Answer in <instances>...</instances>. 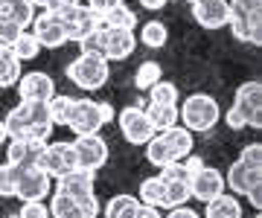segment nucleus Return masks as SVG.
Masks as SVG:
<instances>
[{"mask_svg": "<svg viewBox=\"0 0 262 218\" xmlns=\"http://www.w3.org/2000/svg\"><path fill=\"white\" fill-rule=\"evenodd\" d=\"M192 18L204 29H222L230 20V6L227 0H198L192 3Z\"/></svg>", "mask_w": 262, "mask_h": 218, "instance_id": "nucleus-17", "label": "nucleus"}, {"mask_svg": "<svg viewBox=\"0 0 262 218\" xmlns=\"http://www.w3.org/2000/svg\"><path fill=\"white\" fill-rule=\"evenodd\" d=\"M233 111L245 119V128H259L262 125V85L256 79L242 82L236 87Z\"/></svg>", "mask_w": 262, "mask_h": 218, "instance_id": "nucleus-6", "label": "nucleus"}, {"mask_svg": "<svg viewBox=\"0 0 262 218\" xmlns=\"http://www.w3.org/2000/svg\"><path fill=\"white\" fill-rule=\"evenodd\" d=\"M6 218H20V215H18V212H12V215H6Z\"/></svg>", "mask_w": 262, "mask_h": 218, "instance_id": "nucleus-52", "label": "nucleus"}, {"mask_svg": "<svg viewBox=\"0 0 262 218\" xmlns=\"http://www.w3.org/2000/svg\"><path fill=\"white\" fill-rule=\"evenodd\" d=\"M32 35L38 38V44L41 47H50V50H58L67 44V32H64V23H61V18H58L56 12H41V15H35V20H32Z\"/></svg>", "mask_w": 262, "mask_h": 218, "instance_id": "nucleus-14", "label": "nucleus"}, {"mask_svg": "<svg viewBox=\"0 0 262 218\" xmlns=\"http://www.w3.org/2000/svg\"><path fill=\"white\" fill-rule=\"evenodd\" d=\"M12 0H0V15H3V12H6V6H9Z\"/></svg>", "mask_w": 262, "mask_h": 218, "instance_id": "nucleus-51", "label": "nucleus"}, {"mask_svg": "<svg viewBox=\"0 0 262 218\" xmlns=\"http://www.w3.org/2000/svg\"><path fill=\"white\" fill-rule=\"evenodd\" d=\"M29 3H32L35 9H53V3H56V0H29Z\"/></svg>", "mask_w": 262, "mask_h": 218, "instance_id": "nucleus-49", "label": "nucleus"}, {"mask_svg": "<svg viewBox=\"0 0 262 218\" xmlns=\"http://www.w3.org/2000/svg\"><path fill=\"white\" fill-rule=\"evenodd\" d=\"M192 198L189 195V183L187 180H163V201H160V209H172L181 207Z\"/></svg>", "mask_w": 262, "mask_h": 218, "instance_id": "nucleus-27", "label": "nucleus"}, {"mask_svg": "<svg viewBox=\"0 0 262 218\" xmlns=\"http://www.w3.org/2000/svg\"><path fill=\"white\" fill-rule=\"evenodd\" d=\"M50 186H53V178L47 172H41L38 166H24L18 178V189H15V198L24 201H44L50 195Z\"/></svg>", "mask_w": 262, "mask_h": 218, "instance_id": "nucleus-13", "label": "nucleus"}, {"mask_svg": "<svg viewBox=\"0 0 262 218\" xmlns=\"http://www.w3.org/2000/svg\"><path fill=\"white\" fill-rule=\"evenodd\" d=\"M41 119H50L47 116V102H24V99H20L9 114H6L3 123H6L9 140H15V137H24V134L29 131V125L41 123Z\"/></svg>", "mask_w": 262, "mask_h": 218, "instance_id": "nucleus-9", "label": "nucleus"}, {"mask_svg": "<svg viewBox=\"0 0 262 218\" xmlns=\"http://www.w3.org/2000/svg\"><path fill=\"white\" fill-rule=\"evenodd\" d=\"M225 123L230 125L233 131H239V128H245V119H242V116H239V114H236L233 108H230V111H227V114H225Z\"/></svg>", "mask_w": 262, "mask_h": 218, "instance_id": "nucleus-43", "label": "nucleus"}, {"mask_svg": "<svg viewBox=\"0 0 262 218\" xmlns=\"http://www.w3.org/2000/svg\"><path fill=\"white\" fill-rule=\"evenodd\" d=\"M158 134H163V140L169 142V149L175 152V157H178V160H184L187 154H192L195 137H192V131H189V128H184V125H172V128L158 131Z\"/></svg>", "mask_w": 262, "mask_h": 218, "instance_id": "nucleus-22", "label": "nucleus"}, {"mask_svg": "<svg viewBox=\"0 0 262 218\" xmlns=\"http://www.w3.org/2000/svg\"><path fill=\"white\" fill-rule=\"evenodd\" d=\"M9 140V134H6V123H3V119H0V146H3V142Z\"/></svg>", "mask_w": 262, "mask_h": 218, "instance_id": "nucleus-50", "label": "nucleus"}, {"mask_svg": "<svg viewBox=\"0 0 262 218\" xmlns=\"http://www.w3.org/2000/svg\"><path fill=\"white\" fill-rule=\"evenodd\" d=\"M143 111H146V116H149L155 134L166 131V128H172V125H178V105H155V102H149V108H143Z\"/></svg>", "mask_w": 262, "mask_h": 218, "instance_id": "nucleus-25", "label": "nucleus"}, {"mask_svg": "<svg viewBox=\"0 0 262 218\" xmlns=\"http://www.w3.org/2000/svg\"><path fill=\"white\" fill-rule=\"evenodd\" d=\"M18 178H20V166H15L9 160L0 163V198H15Z\"/></svg>", "mask_w": 262, "mask_h": 218, "instance_id": "nucleus-34", "label": "nucleus"}, {"mask_svg": "<svg viewBox=\"0 0 262 218\" xmlns=\"http://www.w3.org/2000/svg\"><path fill=\"white\" fill-rule=\"evenodd\" d=\"M189 3H198V0H189Z\"/></svg>", "mask_w": 262, "mask_h": 218, "instance_id": "nucleus-54", "label": "nucleus"}, {"mask_svg": "<svg viewBox=\"0 0 262 218\" xmlns=\"http://www.w3.org/2000/svg\"><path fill=\"white\" fill-rule=\"evenodd\" d=\"M96 218H105V215H96Z\"/></svg>", "mask_w": 262, "mask_h": 218, "instance_id": "nucleus-55", "label": "nucleus"}, {"mask_svg": "<svg viewBox=\"0 0 262 218\" xmlns=\"http://www.w3.org/2000/svg\"><path fill=\"white\" fill-rule=\"evenodd\" d=\"M137 50V35L131 29L102 27V58L105 61H125Z\"/></svg>", "mask_w": 262, "mask_h": 218, "instance_id": "nucleus-12", "label": "nucleus"}, {"mask_svg": "<svg viewBox=\"0 0 262 218\" xmlns=\"http://www.w3.org/2000/svg\"><path fill=\"white\" fill-rule=\"evenodd\" d=\"M20 61L12 56L9 47H0V90H6V87H15L20 79Z\"/></svg>", "mask_w": 262, "mask_h": 218, "instance_id": "nucleus-26", "label": "nucleus"}, {"mask_svg": "<svg viewBox=\"0 0 262 218\" xmlns=\"http://www.w3.org/2000/svg\"><path fill=\"white\" fill-rule=\"evenodd\" d=\"M108 76H111V70H108V61H105L102 56L82 53L76 61L67 64V79H70L79 90H88V93H94V90L108 85Z\"/></svg>", "mask_w": 262, "mask_h": 218, "instance_id": "nucleus-2", "label": "nucleus"}, {"mask_svg": "<svg viewBox=\"0 0 262 218\" xmlns=\"http://www.w3.org/2000/svg\"><path fill=\"white\" fill-rule=\"evenodd\" d=\"M253 218H262V215H259V212H256V215H253Z\"/></svg>", "mask_w": 262, "mask_h": 218, "instance_id": "nucleus-53", "label": "nucleus"}, {"mask_svg": "<svg viewBox=\"0 0 262 218\" xmlns=\"http://www.w3.org/2000/svg\"><path fill=\"white\" fill-rule=\"evenodd\" d=\"M140 207L143 204H140L137 195H125V192H122V195H114V198L105 204L102 215L105 218H134L137 212H140Z\"/></svg>", "mask_w": 262, "mask_h": 218, "instance_id": "nucleus-24", "label": "nucleus"}, {"mask_svg": "<svg viewBox=\"0 0 262 218\" xmlns=\"http://www.w3.org/2000/svg\"><path fill=\"white\" fill-rule=\"evenodd\" d=\"M73 142V154H76V166L91 172H99L108 163V142L99 137V134H79Z\"/></svg>", "mask_w": 262, "mask_h": 218, "instance_id": "nucleus-8", "label": "nucleus"}, {"mask_svg": "<svg viewBox=\"0 0 262 218\" xmlns=\"http://www.w3.org/2000/svg\"><path fill=\"white\" fill-rule=\"evenodd\" d=\"M12 56L18 58L20 64H24V61H35L38 56H41V44H38V38L35 35H32V32H27V29H24V32H20L18 38H15V44H12Z\"/></svg>", "mask_w": 262, "mask_h": 218, "instance_id": "nucleus-28", "label": "nucleus"}, {"mask_svg": "<svg viewBox=\"0 0 262 218\" xmlns=\"http://www.w3.org/2000/svg\"><path fill=\"white\" fill-rule=\"evenodd\" d=\"M99 114H102V123H114V116H117V111H114L111 102H99Z\"/></svg>", "mask_w": 262, "mask_h": 218, "instance_id": "nucleus-45", "label": "nucleus"}, {"mask_svg": "<svg viewBox=\"0 0 262 218\" xmlns=\"http://www.w3.org/2000/svg\"><path fill=\"white\" fill-rule=\"evenodd\" d=\"M146 160L151 163V166H166V163H172V160H178L175 157V152L169 149V142L163 140V134H155L149 142H146Z\"/></svg>", "mask_w": 262, "mask_h": 218, "instance_id": "nucleus-29", "label": "nucleus"}, {"mask_svg": "<svg viewBox=\"0 0 262 218\" xmlns=\"http://www.w3.org/2000/svg\"><path fill=\"white\" fill-rule=\"evenodd\" d=\"M41 172H47L50 178L56 180L64 172L76 169V154H73V142L70 140H56V142H44V149L38 154L35 163Z\"/></svg>", "mask_w": 262, "mask_h": 218, "instance_id": "nucleus-4", "label": "nucleus"}, {"mask_svg": "<svg viewBox=\"0 0 262 218\" xmlns=\"http://www.w3.org/2000/svg\"><path fill=\"white\" fill-rule=\"evenodd\" d=\"M259 180H262V169H248V166H242L236 160V163H230V169L225 175V189H230L233 195H245L248 186L259 183Z\"/></svg>", "mask_w": 262, "mask_h": 218, "instance_id": "nucleus-19", "label": "nucleus"}, {"mask_svg": "<svg viewBox=\"0 0 262 218\" xmlns=\"http://www.w3.org/2000/svg\"><path fill=\"white\" fill-rule=\"evenodd\" d=\"M117 3H120V0H84V6L94 9L96 15H105V12L111 9V6H117Z\"/></svg>", "mask_w": 262, "mask_h": 218, "instance_id": "nucleus-41", "label": "nucleus"}, {"mask_svg": "<svg viewBox=\"0 0 262 218\" xmlns=\"http://www.w3.org/2000/svg\"><path fill=\"white\" fill-rule=\"evenodd\" d=\"M56 93V82L50 73L44 70H29V73H20L18 79V96L24 102H47L50 96Z\"/></svg>", "mask_w": 262, "mask_h": 218, "instance_id": "nucleus-15", "label": "nucleus"}, {"mask_svg": "<svg viewBox=\"0 0 262 218\" xmlns=\"http://www.w3.org/2000/svg\"><path fill=\"white\" fill-rule=\"evenodd\" d=\"M134 218H163V212H160L158 207H146V204H143L140 212H137Z\"/></svg>", "mask_w": 262, "mask_h": 218, "instance_id": "nucleus-46", "label": "nucleus"}, {"mask_svg": "<svg viewBox=\"0 0 262 218\" xmlns=\"http://www.w3.org/2000/svg\"><path fill=\"white\" fill-rule=\"evenodd\" d=\"M134 35H137V44H143V47H149V50H160V47H166V41H169V29L163 20H146V23H140V27L134 29Z\"/></svg>", "mask_w": 262, "mask_h": 218, "instance_id": "nucleus-20", "label": "nucleus"}, {"mask_svg": "<svg viewBox=\"0 0 262 218\" xmlns=\"http://www.w3.org/2000/svg\"><path fill=\"white\" fill-rule=\"evenodd\" d=\"M96 186V172L91 169H82V166H76V169L64 172L61 178H56V192H64L70 198H82V195H91Z\"/></svg>", "mask_w": 262, "mask_h": 218, "instance_id": "nucleus-16", "label": "nucleus"}, {"mask_svg": "<svg viewBox=\"0 0 262 218\" xmlns=\"http://www.w3.org/2000/svg\"><path fill=\"white\" fill-rule=\"evenodd\" d=\"M114 119L120 123L122 137H125L131 146H146V142L155 137V128H151L149 116H146V111H143V105H125Z\"/></svg>", "mask_w": 262, "mask_h": 218, "instance_id": "nucleus-5", "label": "nucleus"}, {"mask_svg": "<svg viewBox=\"0 0 262 218\" xmlns=\"http://www.w3.org/2000/svg\"><path fill=\"white\" fill-rule=\"evenodd\" d=\"M76 3H82V0H56V3H53V9H47V12H58L61 6H76Z\"/></svg>", "mask_w": 262, "mask_h": 218, "instance_id": "nucleus-48", "label": "nucleus"}, {"mask_svg": "<svg viewBox=\"0 0 262 218\" xmlns=\"http://www.w3.org/2000/svg\"><path fill=\"white\" fill-rule=\"evenodd\" d=\"M56 15L61 18V23H64L67 41H76V44H79L88 32L99 29V15H96L94 9H88L84 3H76V6H61Z\"/></svg>", "mask_w": 262, "mask_h": 218, "instance_id": "nucleus-7", "label": "nucleus"}, {"mask_svg": "<svg viewBox=\"0 0 262 218\" xmlns=\"http://www.w3.org/2000/svg\"><path fill=\"white\" fill-rule=\"evenodd\" d=\"M204 218H242V201H239V195L222 192L219 198L207 201Z\"/></svg>", "mask_w": 262, "mask_h": 218, "instance_id": "nucleus-21", "label": "nucleus"}, {"mask_svg": "<svg viewBox=\"0 0 262 218\" xmlns=\"http://www.w3.org/2000/svg\"><path fill=\"white\" fill-rule=\"evenodd\" d=\"M79 50L82 53H91V56H102V27L88 32L82 41H79Z\"/></svg>", "mask_w": 262, "mask_h": 218, "instance_id": "nucleus-38", "label": "nucleus"}, {"mask_svg": "<svg viewBox=\"0 0 262 218\" xmlns=\"http://www.w3.org/2000/svg\"><path fill=\"white\" fill-rule=\"evenodd\" d=\"M20 218H50V207L44 201H24V207L18 209Z\"/></svg>", "mask_w": 262, "mask_h": 218, "instance_id": "nucleus-39", "label": "nucleus"}, {"mask_svg": "<svg viewBox=\"0 0 262 218\" xmlns=\"http://www.w3.org/2000/svg\"><path fill=\"white\" fill-rule=\"evenodd\" d=\"M70 108H73V96H64V93H53L47 99V116L53 125H67L70 119Z\"/></svg>", "mask_w": 262, "mask_h": 218, "instance_id": "nucleus-30", "label": "nucleus"}, {"mask_svg": "<svg viewBox=\"0 0 262 218\" xmlns=\"http://www.w3.org/2000/svg\"><path fill=\"white\" fill-rule=\"evenodd\" d=\"M140 204H146V207H158L160 209V201H163V180L155 175V178H146L140 183Z\"/></svg>", "mask_w": 262, "mask_h": 218, "instance_id": "nucleus-35", "label": "nucleus"}, {"mask_svg": "<svg viewBox=\"0 0 262 218\" xmlns=\"http://www.w3.org/2000/svg\"><path fill=\"white\" fill-rule=\"evenodd\" d=\"M41 149H44V142L27 140V137H15V140H9V146H6V160L20 166V169H24V166H35Z\"/></svg>", "mask_w": 262, "mask_h": 218, "instance_id": "nucleus-18", "label": "nucleus"}, {"mask_svg": "<svg viewBox=\"0 0 262 218\" xmlns=\"http://www.w3.org/2000/svg\"><path fill=\"white\" fill-rule=\"evenodd\" d=\"M20 32H24V29H20L15 20H9V18H3V15H0V47H12Z\"/></svg>", "mask_w": 262, "mask_h": 218, "instance_id": "nucleus-37", "label": "nucleus"}, {"mask_svg": "<svg viewBox=\"0 0 262 218\" xmlns=\"http://www.w3.org/2000/svg\"><path fill=\"white\" fill-rule=\"evenodd\" d=\"M245 198L251 201V207H253V209H262V180H259V183H253V186H248Z\"/></svg>", "mask_w": 262, "mask_h": 218, "instance_id": "nucleus-40", "label": "nucleus"}, {"mask_svg": "<svg viewBox=\"0 0 262 218\" xmlns=\"http://www.w3.org/2000/svg\"><path fill=\"white\" fill-rule=\"evenodd\" d=\"M187 183H189V195L195 201H201V204L219 198V195L225 192V175L215 169V166H207V163L198 172L189 175Z\"/></svg>", "mask_w": 262, "mask_h": 218, "instance_id": "nucleus-11", "label": "nucleus"}, {"mask_svg": "<svg viewBox=\"0 0 262 218\" xmlns=\"http://www.w3.org/2000/svg\"><path fill=\"white\" fill-rule=\"evenodd\" d=\"M239 163L248 166V169H262V146L259 142H248L239 154Z\"/></svg>", "mask_w": 262, "mask_h": 218, "instance_id": "nucleus-36", "label": "nucleus"}, {"mask_svg": "<svg viewBox=\"0 0 262 218\" xmlns=\"http://www.w3.org/2000/svg\"><path fill=\"white\" fill-rule=\"evenodd\" d=\"M50 215L53 218H96L99 215V198H96V192L91 195H82V198H70L64 192H53V198H50Z\"/></svg>", "mask_w": 262, "mask_h": 218, "instance_id": "nucleus-3", "label": "nucleus"}, {"mask_svg": "<svg viewBox=\"0 0 262 218\" xmlns=\"http://www.w3.org/2000/svg\"><path fill=\"white\" fill-rule=\"evenodd\" d=\"M163 218H201V215H198L195 209H189L187 204H181V207H172Z\"/></svg>", "mask_w": 262, "mask_h": 218, "instance_id": "nucleus-42", "label": "nucleus"}, {"mask_svg": "<svg viewBox=\"0 0 262 218\" xmlns=\"http://www.w3.org/2000/svg\"><path fill=\"white\" fill-rule=\"evenodd\" d=\"M99 27H114V29H134L140 27V20H137V15L125 6V3H117V6H111V9L105 12V15H99Z\"/></svg>", "mask_w": 262, "mask_h": 218, "instance_id": "nucleus-23", "label": "nucleus"}, {"mask_svg": "<svg viewBox=\"0 0 262 218\" xmlns=\"http://www.w3.org/2000/svg\"><path fill=\"white\" fill-rule=\"evenodd\" d=\"M163 79V70H160L158 61H143L140 67H137V73H134V87L137 90H149L155 82H160Z\"/></svg>", "mask_w": 262, "mask_h": 218, "instance_id": "nucleus-33", "label": "nucleus"}, {"mask_svg": "<svg viewBox=\"0 0 262 218\" xmlns=\"http://www.w3.org/2000/svg\"><path fill=\"white\" fill-rule=\"evenodd\" d=\"M169 0H140V6L143 9H149V12H158V9H163Z\"/></svg>", "mask_w": 262, "mask_h": 218, "instance_id": "nucleus-47", "label": "nucleus"}, {"mask_svg": "<svg viewBox=\"0 0 262 218\" xmlns=\"http://www.w3.org/2000/svg\"><path fill=\"white\" fill-rule=\"evenodd\" d=\"M181 93H178V85L175 82H155V85L149 87V102L155 105H178Z\"/></svg>", "mask_w": 262, "mask_h": 218, "instance_id": "nucleus-32", "label": "nucleus"}, {"mask_svg": "<svg viewBox=\"0 0 262 218\" xmlns=\"http://www.w3.org/2000/svg\"><path fill=\"white\" fill-rule=\"evenodd\" d=\"M219 119H222V108L210 93H189L178 105V123L192 134L213 131Z\"/></svg>", "mask_w": 262, "mask_h": 218, "instance_id": "nucleus-1", "label": "nucleus"}, {"mask_svg": "<svg viewBox=\"0 0 262 218\" xmlns=\"http://www.w3.org/2000/svg\"><path fill=\"white\" fill-rule=\"evenodd\" d=\"M3 18L15 20L20 29L32 27V20H35V6L29 3V0H12L9 6H6V12H3Z\"/></svg>", "mask_w": 262, "mask_h": 218, "instance_id": "nucleus-31", "label": "nucleus"}, {"mask_svg": "<svg viewBox=\"0 0 262 218\" xmlns=\"http://www.w3.org/2000/svg\"><path fill=\"white\" fill-rule=\"evenodd\" d=\"M184 166H187V172L192 175V172H198L201 166H204V160H201L198 154H187V157H184Z\"/></svg>", "mask_w": 262, "mask_h": 218, "instance_id": "nucleus-44", "label": "nucleus"}, {"mask_svg": "<svg viewBox=\"0 0 262 218\" xmlns=\"http://www.w3.org/2000/svg\"><path fill=\"white\" fill-rule=\"evenodd\" d=\"M120 3H122V0H120Z\"/></svg>", "mask_w": 262, "mask_h": 218, "instance_id": "nucleus-56", "label": "nucleus"}, {"mask_svg": "<svg viewBox=\"0 0 262 218\" xmlns=\"http://www.w3.org/2000/svg\"><path fill=\"white\" fill-rule=\"evenodd\" d=\"M102 114H99V102L94 99H73V108H70V119H67V128L79 137V134H99L102 131Z\"/></svg>", "mask_w": 262, "mask_h": 218, "instance_id": "nucleus-10", "label": "nucleus"}]
</instances>
